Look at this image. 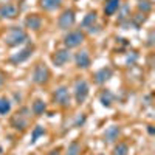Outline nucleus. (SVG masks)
I'll return each mask as SVG.
<instances>
[{
	"mask_svg": "<svg viewBox=\"0 0 155 155\" xmlns=\"http://www.w3.org/2000/svg\"><path fill=\"white\" fill-rule=\"evenodd\" d=\"M5 45L9 47V48H14V47H19L22 44H25L28 41V34L23 28L20 27H11L6 34H5Z\"/></svg>",
	"mask_w": 155,
	"mask_h": 155,
	"instance_id": "nucleus-1",
	"label": "nucleus"
},
{
	"mask_svg": "<svg viewBox=\"0 0 155 155\" xmlns=\"http://www.w3.org/2000/svg\"><path fill=\"white\" fill-rule=\"evenodd\" d=\"M31 81L37 85H44L50 81V70L44 62H37L34 65L31 73Z\"/></svg>",
	"mask_w": 155,
	"mask_h": 155,
	"instance_id": "nucleus-2",
	"label": "nucleus"
},
{
	"mask_svg": "<svg viewBox=\"0 0 155 155\" xmlns=\"http://www.w3.org/2000/svg\"><path fill=\"white\" fill-rule=\"evenodd\" d=\"M53 102L56 106L62 107V109H68L70 107V92L67 85H59L54 88L53 92Z\"/></svg>",
	"mask_w": 155,
	"mask_h": 155,
	"instance_id": "nucleus-3",
	"label": "nucleus"
},
{
	"mask_svg": "<svg viewBox=\"0 0 155 155\" xmlns=\"http://www.w3.org/2000/svg\"><path fill=\"white\" fill-rule=\"evenodd\" d=\"M85 41V34L82 30H73V31H68L64 37V47L65 48H76L79 47L82 42Z\"/></svg>",
	"mask_w": 155,
	"mask_h": 155,
	"instance_id": "nucleus-4",
	"label": "nucleus"
},
{
	"mask_svg": "<svg viewBox=\"0 0 155 155\" xmlns=\"http://www.w3.org/2000/svg\"><path fill=\"white\" fill-rule=\"evenodd\" d=\"M73 92H74V99H76V104H82V102L87 99L88 96V84L84 78H78L74 81L73 85Z\"/></svg>",
	"mask_w": 155,
	"mask_h": 155,
	"instance_id": "nucleus-5",
	"label": "nucleus"
},
{
	"mask_svg": "<svg viewBox=\"0 0 155 155\" xmlns=\"http://www.w3.org/2000/svg\"><path fill=\"white\" fill-rule=\"evenodd\" d=\"M28 112V109H22L20 112H17L14 116L11 118V126L16 129V130H20L23 132L25 129L28 127V121H30V116L28 115H25Z\"/></svg>",
	"mask_w": 155,
	"mask_h": 155,
	"instance_id": "nucleus-6",
	"label": "nucleus"
},
{
	"mask_svg": "<svg viewBox=\"0 0 155 155\" xmlns=\"http://www.w3.org/2000/svg\"><path fill=\"white\" fill-rule=\"evenodd\" d=\"M74 22H76L74 11L73 9H65L58 19V27H59V30L65 31V30H70L73 27Z\"/></svg>",
	"mask_w": 155,
	"mask_h": 155,
	"instance_id": "nucleus-7",
	"label": "nucleus"
},
{
	"mask_svg": "<svg viewBox=\"0 0 155 155\" xmlns=\"http://www.w3.org/2000/svg\"><path fill=\"white\" fill-rule=\"evenodd\" d=\"M70 59H71V53H70L68 48L56 50L54 53L51 54V62H53V65H56L58 68H62Z\"/></svg>",
	"mask_w": 155,
	"mask_h": 155,
	"instance_id": "nucleus-8",
	"label": "nucleus"
},
{
	"mask_svg": "<svg viewBox=\"0 0 155 155\" xmlns=\"http://www.w3.org/2000/svg\"><path fill=\"white\" fill-rule=\"evenodd\" d=\"M33 51H34V45H33V44H31V45H27V47H23V48H20V50L17 51V53H14V54L9 58V62L14 64V65H19V64H22V62H25V61H28V59L31 58Z\"/></svg>",
	"mask_w": 155,
	"mask_h": 155,
	"instance_id": "nucleus-9",
	"label": "nucleus"
},
{
	"mask_svg": "<svg viewBox=\"0 0 155 155\" xmlns=\"http://www.w3.org/2000/svg\"><path fill=\"white\" fill-rule=\"evenodd\" d=\"M74 64L78 68H88L90 64H92V59H90V54L87 50H79L74 54Z\"/></svg>",
	"mask_w": 155,
	"mask_h": 155,
	"instance_id": "nucleus-10",
	"label": "nucleus"
},
{
	"mask_svg": "<svg viewBox=\"0 0 155 155\" xmlns=\"http://www.w3.org/2000/svg\"><path fill=\"white\" fill-rule=\"evenodd\" d=\"M19 8L14 3H5L0 6V19H16L17 17Z\"/></svg>",
	"mask_w": 155,
	"mask_h": 155,
	"instance_id": "nucleus-11",
	"label": "nucleus"
},
{
	"mask_svg": "<svg viewBox=\"0 0 155 155\" xmlns=\"http://www.w3.org/2000/svg\"><path fill=\"white\" fill-rule=\"evenodd\" d=\"M25 27L33 30V31H39L42 27V19L41 16H37V14H30L27 19H25Z\"/></svg>",
	"mask_w": 155,
	"mask_h": 155,
	"instance_id": "nucleus-12",
	"label": "nucleus"
},
{
	"mask_svg": "<svg viewBox=\"0 0 155 155\" xmlns=\"http://www.w3.org/2000/svg\"><path fill=\"white\" fill-rule=\"evenodd\" d=\"M112 74H113V71H112L110 67H102L101 70H98L95 73V82L96 84H104L106 81H109L112 78Z\"/></svg>",
	"mask_w": 155,
	"mask_h": 155,
	"instance_id": "nucleus-13",
	"label": "nucleus"
},
{
	"mask_svg": "<svg viewBox=\"0 0 155 155\" xmlns=\"http://www.w3.org/2000/svg\"><path fill=\"white\" fill-rule=\"evenodd\" d=\"M120 127L118 126H110L106 129V132H104V141L106 143H115L116 140H118L120 137Z\"/></svg>",
	"mask_w": 155,
	"mask_h": 155,
	"instance_id": "nucleus-14",
	"label": "nucleus"
},
{
	"mask_svg": "<svg viewBox=\"0 0 155 155\" xmlns=\"http://www.w3.org/2000/svg\"><path fill=\"white\" fill-rule=\"evenodd\" d=\"M121 0H106L104 3V14L106 16H113L116 11H120Z\"/></svg>",
	"mask_w": 155,
	"mask_h": 155,
	"instance_id": "nucleus-15",
	"label": "nucleus"
},
{
	"mask_svg": "<svg viewBox=\"0 0 155 155\" xmlns=\"http://www.w3.org/2000/svg\"><path fill=\"white\" fill-rule=\"evenodd\" d=\"M62 5V0H39V6L44 11H54L59 9Z\"/></svg>",
	"mask_w": 155,
	"mask_h": 155,
	"instance_id": "nucleus-16",
	"label": "nucleus"
},
{
	"mask_svg": "<svg viewBox=\"0 0 155 155\" xmlns=\"http://www.w3.org/2000/svg\"><path fill=\"white\" fill-rule=\"evenodd\" d=\"M96 17H98V14H96V11H90L88 14L82 19V22H81V28H85V30H88L90 27H93V23L96 22Z\"/></svg>",
	"mask_w": 155,
	"mask_h": 155,
	"instance_id": "nucleus-17",
	"label": "nucleus"
},
{
	"mask_svg": "<svg viewBox=\"0 0 155 155\" xmlns=\"http://www.w3.org/2000/svg\"><path fill=\"white\" fill-rule=\"evenodd\" d=\"M113 93L110 92V90H102L101 95H99V101H101V104L104 106V107H110L112 106V102H113Z\"/></svg>",
	"mask_w": 155,
	"mask_h": 155,
	"instance_id": "nucleus-18",
	"label": "nucleus"
},
{
	"mask_svg": "<svg viewBox=\"0 0 155 155\" xmlns=\"http://www.w3.org/2000/svg\"><path fill=\"white\" fill-rule=\"evenodd\" d=\"M47 110V104L42 101V99H36L33 102V106H31V112L36 115V116H41L44 115V112Z\"/></svg>",
	"mask_w": 155,
	"mask_h": 155,
	"instance_id": "nucleus-19",
	"label": "nucleus"
},
{
	"mask_svg": "<svg viewBox=\"0 0 155 155\" xmlns=\"http://www.w3.org/2000/svg\"><path fill=\"white\" fill-rule=\"evenodd\" d=\"M11 112V101L6 96H0V116H5Z\"/></svg>",
	"mask_w": 155,
	"mask_h": 155,
	"instance_id": "nucleus-20",
	"label": "nucleus"
},
{
	"mask_svg": "<svg viewBox=\"0 0 155 155\" xmlns=\"http://www.w3.org/2000/svg\"><path fill=\"white\" fill-rule=\"evenodd\" d=\"M112 155H129V146L127 143H118L113 147Z\"/></svg>",
	"mask_w": 155,
	"mask_h": 155,
	"instance_id": "nucleus-21",
	"label": "nucleus"
},
{
	"mask_svg": "<svg viewBox=\"0 0 155 155\" xmlns=\"http://www.w3.org/2000/svg\"><path fill=\"white\" fill-rule=\"evenodd\" d=\"M79 152H81V144L78 143V141H71L67 147L65 155H79Z\"/></svg>",
	"mask_w": 155,
	"mask_h": 155,
	"instance_id": "nucleus-22",
	"label": "nucleus"
},
{
	"mask_svg": "<svg viewBox=\"0 0 155 155\" xmlns=\"http://www.w3.org/2000/svg\"><path fill=\"white\" fill-rule=\"evenodd\" d=\"M45 134V129L42 126H36L33 129V135H31V143H36V141L39 140V137H42Z\"/></svg>",
	"mask_w": 155,
	"mask_h": 155,
	"instance_id": "nucleus-23",
	"label": "nucleus"
},
{
	"mask_svg": "<svg viewBox=\"0 0 155 155\" xmlns=\"http://www.w3.org/2000/svg\"><path fill=\"white\" fill-rule=\"evenodd\" d=\"M138 9H140V11H143V14H146V12H149V11L152 9V3L147 2V0H140Z\"/></svg>",
	"mask_w": 155,
	"mask_h": 155,
	"instance_id": "nucleus-24",
	"label": "nucleus"
},
{
	"mask_svg": "<svg viewBox=\"0 0 155 155\" xmlns=\"http://www.w3.org/2000/svg\"><path fill=\"white\" fill-rule=\"evenodd\" d=\"M5 81H6V74H5L2 70H0V88L5 85Z\"/></svg>",
	"mask_w": 155,
	"mask_h": 155,
	"instance_id": "nucleus-25",
	"label": "nucleus"
},
{
	"mask_svg": "<svg viewBox=\"0 0 155 155\" xmlns=\"http://www.w3.org/2000/svg\"><path fill=\"white\" fill-rule=\"evenodd\" d=\"M48 155H61V152H59V149H56V150H51Z\"/></svg>",
	"mask_w": 155,
	"mask_h": 155,
	"instance_id": "nucleus-26",
	"label": "nucleus"
},
{
	"mask_svg": "<svg viewBox=\"0 0 155 155\" xmlns=\"http://www.w3.org/2000/svg\"><path fill=\"white\" fill-rule=\"evenodd\" d=\"M147 130H149V134H150V135H153V129H152V126H149Z\"/></svg>",
	"mask_w": 155,
	"mask_h": 155,
	"instance_id": "nucleus-27",
	"label": "nucleus"
}]
</instances>
